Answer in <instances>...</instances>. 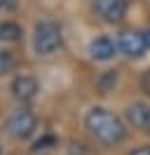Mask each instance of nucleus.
Masks as SVG:
<instances>
[{
	"mask_svg": "<svg viewBox=\"0 0 150 155\" xmlns=\"http://www.w3.org/2000/svg\"><path fill=\"white\" fill-rule=\"evenodd\" d=\"M84 127L87 132L99 141L101 146H120L124 139H127V125L122 122L120 117L110 113L108 108H101V106H94L87 110L84 115Z\"/></svg>",
	"mask_w": 150,
	"mask_h": 155,
	"instance_id": "obj_1",
	"label": "nucleus"
},
{
	"mask_svg": "<svg viewBox=\"0 0 150 155\" xmlns=\"http://www.w3.org/2000/svg\"><path fill=\"white\" fill-rule=\"evenodd\" d=\"M64 47V28L54 19H42L35 24L33 35H31V49L40 59L54 57L59 49Z\"/></svg>",
	"mask_w": 150,
	"mask_h": 155,
	"instance_id": "obj_2",
	"label": "nucleus"
},
{
	"mask_svg": "<svg viewBox=\"0 0 150 155\" xmlns=\"http://www.w3.org/2000/svg\"><path fill=\"white\" fill-rule=\"evenodd\" d=\"M35 127H38V115L28 106H24V104L19 108H14L7 115V120H5V132H7V136H12L14 141H26V139H31L33 132H35Z\"/></svg>",
	"mask_w": 150,
	"mask_h": 155,
	"instance_id": "obj_3",
	"label": "nucleus"
},
{
	"mask_svg": "<svg viewBox=\"0 0 150 155\" xmlns=\"http://www.w3.org/2000/svg\"><path fill=\"white\" fill-rule=\"evenodd\" d=\"M117 49L127 59H141L150 49V31H122L117 35Z\"/></svg>",
	"mask_w": 150,
	"mask_h": 155,
	"instance_id": "obj_4",
	"label": "nucleus"
},
{
	"mask_svg": "<svg viewBox=\"0 0 150 155\" xmlns=\"http://www.w3.org/2000/svg\"><path fill=\"white\" fill-rule=\"evenodd\" d=\"M92 10L103 24L115 26V24H122L127 19L129 2L127 0H92Z\"/></svg>",
	"mask_w": 150,
	"mask_h": 155,
	"instance_id": "obj_5",
	"label": "nucleus"
},
{
	"mask_svg": "<svg viewBox=\"0 0 150 155\" xmlns=\"http://www.w3.org/2000/svg\"><path fill=\"white\" fill-rule=\"evenodd\" d=\"M9 92L19 104H31L40 94V85H38V80L33 75H17L9 85Z\"/></svg>",
	"mask_w": 150,
	"mask_h": 155,
	"instance_id": "obj_6",
	"label": "nucleus"
},
{
	"mask_svg": "<svg viewBox=\"0 0 150 155\" xmlns=\"http://www.w3.org/2000/svg\"><path fill=\"white\" fill-rule=\"evenodd\" d=\"M124 117H127V122H129L134 129L150 134V104H143V101L129 104L127 110H124Z\"/></svg>",
	"mask_w": 150,
	"mask_h": 155,
	"instance_id": "obj_7",
	"label": "nucleus"
},
{
	"mask_svg": "<svg viewBox=\"0 0 150 155\" xmlns=\"http://www.w3.org/2000/svg\"><path fill=\"white\" fill-rule=\"evenodd\" d=\"M87 52H89V57H92L94 61L106 64V61H110L120 49H117V40H112L110 35H99V38H94L92 42H89Z\"/></svg>",
	"mask_w": 150,
	"mask_h": 155,
	"instance_id": "obj_8",
	"label": "nucleus"
},
{
	"mask_svg": "<svg viewBox=\"0 0 150 155\" xmlns=\"http://www.w3.org/2000/svg\"><path fill=\"white\" fill-rule=\"evenodd\" d=\"M24 38V26L14 19L0 21V42H17Z\"/></svg>",
	"mask_w": 150,
	"mask_h": 155,
	"instance_id": "obj_9",
	"label": "nucleus"
},
{
	"mask_svg": "<svg viewBox=\"0 0 150 155\" xmlns=\"http://www.w3.org/2000/svg\"><path fill=\"white\" fill-rule=\"evenodd\" d=\"M17 66V59H14V52H9V49L0 47V78L12 73Z\"/></svg>",
	"mask_w": 150,
	"mask_h": 155,
	"instance_id": "obj_10",
	"label": "nucleus"
},
{
	"mask_svg": "<svg viewBox=\"0 0 150 155\" xmlns=\"http://www.w3.org/2000/svg\"><path fill=\"white\" fill-rule=\"evenodd\" d=\"M115 85H117V71H106V73L96 80V87L101 89V92H110Z\"/></svg>",
	"mask_w": 150,
	"mask_h": 155,
	"instance_id": "obj_11",
	"label": "nucleus"
},
{
	"mask_svg": "<svg viewBox=\"0 0 150 155\" xmlns=\"http://www.w3.org/2000/svg\"><path fill=\"white\" fill-rule=\"evenodd\" d=\"M56 146V136L54 134H45V136H40L35 143H33V153H45V150H49V148H54Z\"/></svg>",
	"mask_w": 150,
	"mask_h": 155,
	"instance_id": "obj_12",
	"label": "nucleus"
},
{
	"mask_svg": "<svg viewBox=\"0 0 150 155\" xmlns=\"http://www.w3.org/2000/svg\"><path fill=\"white\" fill-rule=\"evenodd\" d=\"M127 155H150V146H139V148L129 150Z\"/></svg>",
	"mask_w": 150,
	"mask_h": 155,
	"instance_id": "obj_13",
	"label": "nucleus"
},
{
	"mask_svg": "<svg viewBox=\"0 0 150 155\" xmlns=\"http://www.w3.org/2000/svg\"><path fill=\"white\" fill-rule=\"evenodd\" d=\"M141 87H143V92H145V94H150V71H148V73H143V80H141Z\"/></svg>",
	"mask_w": 150,
	"mask_h": 155,
	"instance_id": "obj_14",
	"label": "nucleus"
},
{
	"mask_svg": "<svg viewBox=\"0 0 150 155\" xmlns=\"http://www.w3.org/2000/svg\"><path fill=\"white\" fill-rule=\"evenodd\" d=\"M14 7V0H0V12H7Z\"/></svg>",
	"mask_w": 150,
	"mask_h": 155,
	"instance_id": "obj_15",
	"label": "nucleus"
}]
</instances>
